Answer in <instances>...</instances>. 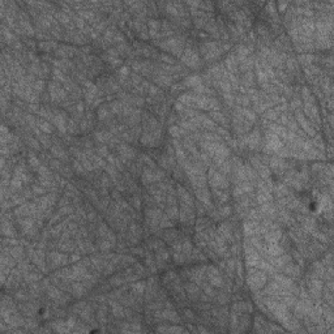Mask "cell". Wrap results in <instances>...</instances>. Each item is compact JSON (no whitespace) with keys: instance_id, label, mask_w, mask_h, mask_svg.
<instances>
[{"instance_id":"cell-1","label":"cell","mask_w":334,"mask_h":334,"mask_svg":"<svg viewBox=\"0 0 334 334\" xmlns=\"http://www.w3.org/2000/svg\"><path fill=\"white\" fill-rule=\"evenodd\" d=\"M265 279H266L265 275H264L261 272L252 273V274H249V286L252 288H258V287H261V286L264 285Z\"/></svg>"},{"instance_id":"cell-3","label":"cell","mask_w":334,"mask_h":334,"mask_svg":"<svg viewBox=\"0 0 334 334\" xmlns=\"http://www.w3.org/2000/svg\"><path fill=\"white\" fill-rule=\"evenodd\" d=\"M41 128H43L46 132H51V128L49 127V124H47V123H43V124L41 125Z\"/></svg>"},{"instance_id":"cell-2","label":"cell","mask_w":334,"mask_h":334,"mask_svg":"<svg viewBox=\"0 0 334 334\" xmlns=\"http://www.w3.org/2000/svg\"><path fill=\"white\" fill-rule=\"evenodd\" d=\"M269 249H270V251H269V252H270L273 256H278V255H281V253H282L281 248H279V247L275 244V243H272V245L269 247Z\"/></svg>"}]
</instances>
